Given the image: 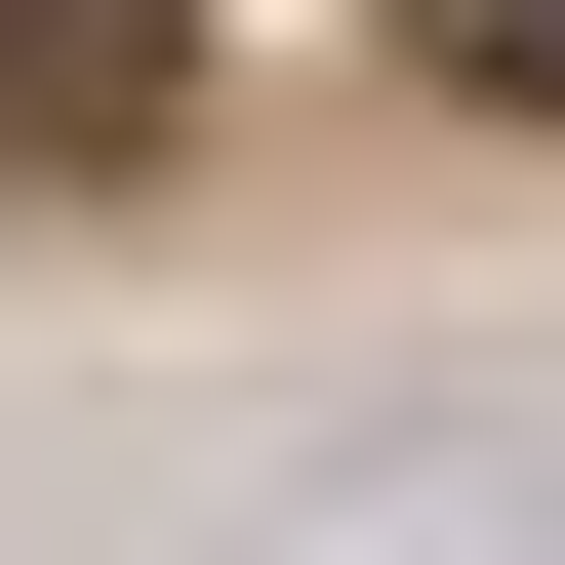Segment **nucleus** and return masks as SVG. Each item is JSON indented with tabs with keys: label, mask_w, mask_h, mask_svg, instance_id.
<instances>
[{
	"label": "nucleus",
	"mask_w": 565,
	"mask_h": 565,
	"mask_svg": "<svg viewBox=\"0 0 565 565\" xmlns=\"http://www.w3.org/2000/svg\"><path fill=\"white\" fill-rule=\"evenodd\" d=\"M445 41H484V82H525V121H565V0H445Z\"/></svg>",
	"instance_id": "2"
},
{
	"label": "nucleus",
	"mask_w": 565,
	"mask_h": 565,
	"mask_svg": "<svg viewBox=\"0 0 565 565\" xmlns=\"http://www.w3.org/2000/svg\"><path fill=\"white\" fill-rule=\"evenodd\" d=\"M0 162H41V202L162 162V0H0Z\"/></svg>",
	"instance_id": "1"
}]
</instances>
